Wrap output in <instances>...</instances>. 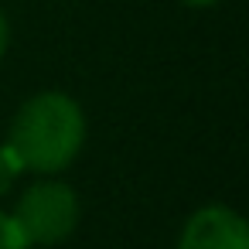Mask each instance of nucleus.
I'll return each instance as SVG.
<instances>
[{
    "label": "nucleus",
    "instance_id": "obj_1",
    "mask_svg": "<svg viewBox=\"0 0 249 249\" xmlns=\"http://www.w3.org/2000/svg\"><path fill=\"white\" fill-rule=\"evenodd\" d=\"M4 147L21 171L58 174L86 147V113L65 92H38L18 109Z\"/></svg>",
    "mask_w": 249,
    "mask_h": 249
},
{
    "label": "nucleus",
    "instance_id": "obj_2",
    "mask_svg": "<svg viewBox=\"0 0 249 249\" xmlns=\"http://www.w3.org/2000/svg\"><path fill=\"white\" fill-rule=\"evenodd\" d=\"M28 246H58L65 242L82 218V205L72 184L65 181H38L31 184L11 215Z\"/></svg>",
    "mask_w": 249,
    "mask_h": 249
},
{
    "label": "nucleus",
    "instance_id": "obj_3",
    "mask_svg": "<svg viewBox=\"0 0 249 249\" xmlns=\"http://www.w3.org/2000/svg\"><path fill=\"white\" fill-rule=\"evenodd\" d=\"M178 249H249V225L229 205H205L184 222Z\"/></svg>",
    "mask_w": 249,
    "mask_h": 249
},
{
    "label": "nucleus",
    "instance_id": "obj_4",
    "mask_svg": "<svg viewBox=\"0 0 249 249\" xmlns=\"http://www.w3.org/2000/svg\"><path fill=\"white\" fill-rule=\"evenodd\" d=\"M0 249H31L18 229V222L7 215V212H0Z\"/></svg>",
    "mask_w": 249,
    "mask_h": 249
},
{
    "label": "nucleus",
    "instance_id": "obj_5",
    "mask_svg": "<svg viewBox=\"0 0 249 249\" xmlns=\"http://www.w3.org/2000/svg\"><path fill=\"white\" fill-rule=\"evenodd\" d=\"M18 174H21V164L14 160V154H11L4 143H0V198H4V195L14 188Z\"/></svg>",
    "mask_w": 249,
    "mask_h": 249
},
{
    "label": "nucleus",
    "instance_id": "obj_6",
    "mask_svg": "<svg viewBox=\"0 0 249 249\" xmlns=\"http://www.w3.org/2000/svg\"><path fill=\"white\" fill-rule=\"evenodd\" d=\"M7 45H11V24H7V14L0 7V58L7 55Z\"/></svg>",
    "mask_w": 249,
    "mask_h": 249
},
{
    "label": "nucleus",
    "instance_id": "obj_7",
    "mask_svg": "<svg viewBox=\"0 0 249 249\" xmlns=\"http://www.w3.org/2000/svg\"><path fill=\"white\" fill-rule=\"evenodd\" d=\"M184 7H215V4H222V0H181Z\"/></svg>",
    "mask_w": 249,
    "mask_h": 249
}]
</instances>
